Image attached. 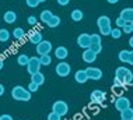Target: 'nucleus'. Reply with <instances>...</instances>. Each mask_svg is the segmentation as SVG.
<instances>
[{
    "mask_svg": "<svg viewBox=\"0 0 133 120\" xmlns=\"http://www.w3.org/2000/svg\"><path fill=\"white\" fill-rule=\"evenodd\" d=\"M11 96H13V99L21 101V102H28V101H31V92H30L27 88L21 87V85L13 87V89H11Z\"/></svg>",
    "mask_w": 133,
    "mask_h": 120,
    "instance_id": "f257e3e1",
    "label": "nucleus"
},
{
    "mask_svg": "<svg viewBox=\"0 0 133 120\" xmlns=\"http://www.w3.org/2000/svg\"><path fill=\"white\" fill-rule=\"evenodd\" d=\"M97 25H98L99 34H101L102 36L111 34V30H112V27H111V18L108 17V16H101V17H98V20H97Z\"/></svg>",
    "mask_w": 133,
    "mask_h": 120,
    "instance_id": "f03ea898",
    "label": "nucleus"
},
{
    "mask_svg": "<svg viewBox=\"0 0 133 120\" xmlns=\"http://www.w3.org/2000/svg\"><path fill=\"white\" fill-rule=\"evenodd\" d=\"M52 112H55L59 116H64L69 112V105H67L64 101H56L55 103L52 105Z\"/></svg>",
    "mask_w": 133,
    "mask_h": 120,
    "instance_id": "7ed1b4c3",
    "label": "nucleus"
},
{
    "mask_svg": "<svg viewBox=\"0 0 133 120\" xmlns=\"http://www.w3.org/2000/svg\"><path fill=\"white\" fill-rule=\"evenodd\" d=\"M41 67L42 66H41V61H39V57H30L28 64H27V70L31 75L38 73V71H41Z\"/></svg>",
    "mask_w": 133,
    "mask_h": 120,
    "instance_id": "20e7f679",
    "label": "nucleus"
},
{
    "mask_svg": "<svg viewBox=\"0 0 133 120\" xmlns=\"http://www.w3.org/2000/svg\"><path fill=\"white\" fill-rule=\"evenodd\" d=\"M90 49L92 52L98 54L102 50V43H101V35L99 34H92L91 35V43H90Z\"/></svg>",
    "mask_w": 133,
    "mask_h": 120,
    "instance_id": "39448f33",
    "label": "nucleus"
},
{
    "mask_svg": "<svg viewBox=\"0 0 133 120\" xmlns=\"http://www.w3.org/2000/svg\"><path fill=\"white\" fill-rule=\"evenodd\" d=\"M55 71H56V74L59 75V77H67V75L70 74V71H71V67H70L69 63H66V61L62 60V61H60V63L56 66Z\"/></svg>",
    "mask_w": 133,
    "mask_h": 120,
    "instance_id": "423d86ee",
    "label": "nucleus"
},
{
    "mask_svg": "<svg viewBox=\"0 0 133 120\" xmlns=\"http://www.w3.org/2000/svg\"><path fill=\"white\" fill-rule=\"evenodd\" d=\"M35 50H37V53L39 56H42V54H49L52 50V43L49 41H41L37 46H35Z\"/></svg>",
    "mask_w": 133,
    "mask_h": 120,
    "instance_id": "0eeeda50",
    "label": "nucleus"
},
{
    "mask_svg": "<svg viewBox=\"0 0 133 120\" xmlns=\"http://www.w3.org/2000/svg\"><path fill=\"white\" fill-rule=\"evenodd\" d=\"M114 106H115V109H116L118 112H122V110H125V109L130 108V101H129L126 96H119V98L115 99Z\"/></svg>",
    "mask_w": 133,
    "mask_h": 120,
    "instance_id": "6e6552de",
    "label": "nucleus"
},
{
    "mask_svg": "<svg viewBox=\"0 0 133 120\" xmlns=\"http://www.w3.org/2000/svg\"><path fill=\"white\" fill-rule=\"evenodd\" d=\"M85 73H87V77L88 80H101L102 78V70L101 68H97V67H87L85 68Z\"/></svg>",
    "mask_w": 133,
    "mask_h": 120,
    "instance_id": "1a4fd4ad",
    "label": "nucleus"
},
{
    "mask_svg": "<svg viewBox=\"0 0 133 120\" xmlns=\"http://www.w3.org/2000/svg\"><path fill=\"white\" fill-rule=\"evenodd\" d=\"M90 99H91L92 103H102L104 101H105V92L101 91V89H95V91L91 92Z\"/></svg>",
    "mask_w": 133,
    "mask_h": 120,
    "instance_id": "9d476101",
    "label": "nucleus"
},
{
    "mask_svg": "<svg viewBox=\"0 0 133 120\" xmlns=\"http://www.w3.org/2000/svg\"><path fill=\"white\" fill-rule=\"evenodd\" d=\"M90 43H91V35L90 34H80V36L77 38V45L83 49L90 48Z\"/></svg>",
    "mask_w": 133,
    "mask_h": 120,
    "instance_id": "9b49d317",
    "label": "nucleus"
},
{
    "mask_svg": "<svg viewBox=\"0 0 133 120\" xmlns=\"http://www.w3.org/2000/svg\"><path fill=\"white\" fill-rule=\"evenodd\" d=\"M81 56H83V60H84L85 63H94L97 60V56H98V54L95 52H92L90 48H87V49H84V52H83Z\"/></svg>",
    "mask_w": 133,
    "mask_h": 120,
    "instance_id": "f8f14e48",
    "label": "nucleus"
},
{
    "mask_svg": "<svg viewBox=\"0 0 133 120\" xmlns=\"http://www.w3.org/2000/svg\"><path fill=\"white\" fill-rule=\"evenodd\" d=\"M126 23H133V9L132 7H128V9H123L121 11V16Z\"/></svg>",
    "mask_w": 133,
    "mask_h": 120,
    "instance_id": "ddd939ff",
    "label": "nucleus"
},
{
    "mask_svg": "<svg viewBox=\"0 0 133 120\" xmlns=\"http://www.w3.org/2000/svg\"><path fill=\"white\" fill-rule=\"evenodd\" d=\"M69 56V52H67V49L64 48V46H57L55 49V57L59 60H64L66 57Z\"/></svg>",
    "mask_w": 133,
    "mask_h": 120,
    "instance_id": "4468645a",
    "label": "nucleus"
},
{
    "mask_svg": "<svg viewBox=\"0 0 133 120\" xmlns=\"http://www.w3.org/2000/svg\"><path fill=\"white\" fill-rule=\"evenodd\" d=\"M74 80H76V82H78V84H84V82H87L88 81V77H87V73H85V70L76 71V74H74Z\"/></svg>",
    "mask_w": 133,
    "mask_h": 120,
    "instance_id": "2eb2a0df",
    "label": "nucleus"
},
{
    "mask_svg": "<svg viewBox=\"0 0 133 120\" xmlns=\"http://www.w3.org/2000/svg\"><path fill=\"white\" fill-rule=\"evenodd\" d=\"M3 20H4L6 24H13L17 21V14L13 11V10H9V11L4 13V16H3Z\"/></svg>",
    "mask_w": 133,
    "mask_h": 120,
    "instance_id": "dca6fc26",
    "label": "nucleus"
},
{
    "mask_svg": "<svg viewBox=\"0 0 133 120\" xmlns=\"http://www.w3.org/2000/svg\"><path fill=\"white\" fill-rule=\"evenodd\" d=\"M128 71H129V68L125 67V66H123V67H118L116 70H115V78L123 82V78H125V75H126Z\"/></svg>",
    "mask_w": 133,
    "mask_h": 120,
    "instance_id": "f3484780",
    "label": "nucleus"
},
{
    "mask_svg": "<svg viewBox=\"0 0 133 120\" xmlns=\"http://www.w3.org/2000/svg\"><path fill=\"white\" fill-rule=\"evenodd\" d=\"M31 81L35 82L37 85H42L45 82V75L42 74L41 71H38V73H35V74L31 75Z\"/></svg>",
    "mask_w": 133,
    "mask_h": 120,
    "instance_id": "a211bd4d",
    "label": "nucleus"
},
{
    "mask_svg": "<svg viewBox=\"0 0 133 120\" xmlns=\"http://www.w3.org/2000/svg\"><path fill=\"white\" fill-rule=\"evenodd\" d=\"M41 41H44V39H42V34L39 31H35V32H31L30 34V42L32 45H38Z\"/></svg>",
    "mask_w": 133,
    "mask_h": 120,
    "instance_id": "6ab92c4d",
    "label": "nucleus"
},
{
    "mask_svg": "<svg viewBox=\"0 0 133 120\" xmlns=\"http://www.w3.org/2000/svg\"><path fill=\"white\" fill-rule=\"evenodd\" d=\"M24 36H25V31L23 30V28L17 27L13 30V38L17 39V41H21V39H24Z\"/></svg>",
    "mask_w": 133,
    "mask_h": 120,
    "instance_id": "aec40b11",
    "label": "nucleus"
},
{
    "mask_svg": "<svg viewBox=\"0 0 133 120\" xmlns=\"http://www.w3.org/2000/svg\"><path fill=\"white\" fill-rule=\"evenodd\" d=\"M83 17H84V14H83V11H81V10H78V9L73 10L71 14H70V18L73 21H76V23H80V21L83 20Z\"/></svg>",
    "mask_w": 133,
    "mask_h": 120,
    "instance_id": "412c9836",
    "label": "nucleus"
},
{
    "mask_svg": "<svg viewBox=\"0 0 133 120\" xmlns=\"http://www.w3.org/2000/svg\"><path fill=\"white\" fill-rule=\"evenodd\" d=\"M53 17V14H52V11L51 10H44V11H41V16H39V20L42 21L44 24H46L49 20Z\"/></svg>",
    "mask_w": 133,
    "mask_h": 120,
    "instance_id": "4be33fe9",
    "label": "nucleus"
},
{
    "mask_svg": "<svg viewBox=\"0 0 133 120\" xmlns=\"http://www.w3.org/2000/svg\"><path fill=\"white\" fill-rule=\"evenodd\" d=\"M121 119L122 120H133V109L128 108L121 112Z\"/></svg>",
    "mask_w": 133,
    "mask_h": 120,
    "instance_id": "5701e85b",
    "label": "nucleus"
},
{
    "mask_svg": "<svg viewBox=\"0 0 133 120\" xmlns=\"http://www.w3.org/2000/svg\"><path fill=\"white\" fill-rule=\"evenodd\" d=\"M28 60H30V56L25 54V53H21V54H18V57H17V63H18L20 66H23V67H27Z\"/></svg>",
    "mask_w": 133,
    "mask_h": 120,
    "instance_id": "b1692460",
    "label": "nucleus"
},
{
    "mask_svg": "<svg viewBox=\"0 0 133 120\" xmlns=\"http://www.w3.org/2000/svg\"><path fill=\"white\" fill-rule=\"evenodd\" d=\"M10 36H11V34H10L9 30L0 28V42H7L10 39Z\"/></svg>",
    "mask_w": 133,
    "mask_h": 120,
    "instance_id": "393cba45",
    "label": "nucleus"
},
{
    "mask_svg": "<svg viewBox=\"0 0 133 120\" xmlns=\"http://www.w3.org/2000/svg\"><path fill=\"white\" fill-rule=\"evenodd\" d=\"M59 24H60V18L57 17V16H53L51 20L46 23V27H49V28H56Z\"/></svg>",
    "mask_w": 133,
    "mask_h": 120,
    "instance_id": "a878e982",
    "label": "nucleus"
},
{
    "mask_svg": "<svg viewBox=\"0 0 133 120\" xmlns=\"http://www.w3.org/2000/svg\"><path fill=\"white\" fill-rule=\"evenodd\" d=\"M39 61H41V66H49L52 63V57L49 54H42L39 57Z\"/></svg>",
    "mask_w": 133,
    "mask_h": 120,
    "instance_id": "bb28decb",
    "label": "nucleus"
},
{
    "mask_svg": "<svg viewBox=\"0 0 133 120\" xmlns=\"http://www.w3.org/2000/svg\"><path fill=\"white\" fill-rule=\"evenodd\" d=\"M133 82V73L129 70L126 73V75H125V78H123V87H126V85H130Z\"/></svg>",
    "mask_w": 133,
    "mask_h": 120,
    "instance_id": "cd10ccee",
    "label": "nucleus"
},
{
    "mask_svg": "<svg viewBox=\"0 0 133 120\" xmlns=\"http://www.w3.org/2000/svg\"><path fill=\"white\" fill-rule=\"evenodd\" d=\"M122 34H123V32H122V30H121V28H112V30H111V36H112V38L114 39H119L121 38V36H122Z\"/></svg>",
    "mask_w": 133,
    "mask_h": 120,
    "instance_id": "c85d7f7f",
    "label": "nucleus"
},
{
    "mask_svg": "<svg viewBox=\"0 0 133 120\" xmlns=\"http://www.w3.org/2000/svg\"><path fill=\"white\" fill-rule=\"evenodd\" d=\"M128 56H129V50H121L119 54H118V57H119V60L122 61V63H126L128 61Z\"/></svg>",
    "mask_w": 133,
    "mask_h": 120,
    "instance_id": "c756f323",
    "label": "nucleus"
},
{
    "mask_svg": "<svg viewBox=\"0 0 133 120\" xmlns=\"http://www.w3.org/2000/svg\"><path fill=\"white\" fill-rule=\"evenodd\" d=\"M27 6L31 7V9H35V7L39 6V0H25Z\"/></svg>",
    "mask_w": 133,
    "mask_h": 120,
    "instance_id": "7c9ffc66",
    "label": "nucleus"
},
{
    "mask_svg": "<svg viewBox=\"0 0 133 120\" xmlns=\"http://www.w3.org/2000/svg\"><path fill=\"white\" fill-rule=\"evenodd\" d=\"M38 88H39V85H37V84H35V82H30V84H28V91H30V92L32 94V92H37V91H38Z\"/></svg>",
    "mask_w": 133,
    "mask_h": 120,
    "instance_id": "2f4dec72",
    "label": "nucleus"
},
{
    "mask_svg": "<svg viewBox=\"0 0 133 120\" xmlns=\"http://www.w3.org/2000/svg\"><path fill=\"white\" fill-rule=\"evenodd\" d=\"M122 30V32H123V34H132V27H130V23H126L123 25V27L121 28Z\"/></svg>",
    "mask_w": 133,
    "mask_h": 120,
    "instance_id": "473e14b6",
    "label": "nucleus"
},
{
    "mask_svg": "<svg viewBox=\"0 0 133 120\" xmlns=\"http://www.w3.org/2000/svg\"><path fill=\"white\" fill-rule=\"evenodd\" d=\"M27 23L30 24V25H37L38 24V18L35 17V16H30L27 18Z\"/></svg>",
    "mask_w": 133,
    "mask_h": 120,
    "instance_id": "72a5a7b5",
    "label": "nucleus"
},
{
    "mask_svg": "<svg viewBox=\"0 0 133 120\" xmlns=\"http://www.w3.org/2000/svg\"><path fill=\"white\" fill-rule=\"evenodd\" d=\"M62 119V116H59L57 113H55V112H51V113L48 115V120H60Z\"/></svg>",
    "mask_w": 133,
    "mask_h": 120,
    "instance_id": "f704fd0d",
    "label": "nucleus"
},
{
    "mask_svg": "<svg viewBox=\"0 0 133 120\" xmlns=\"http://www.w3.org/2000/svg\"><path fill=\"white\" fill-rule=\"evenodd\" d=\"M115 23H116V27H118V28H122V27H123L125 24H126V21H125V20H123V18H122V17H118Z\"/></svg>",
    "mask_w": 133,
    "mask_h": 120,
    "instance_id": "c9c22d12",
    "label": "nucleus"
},
{
    "mask_svg": "<svg viewBox=\"0 0 133 120\" xmlns=\"http://www.w3.org/2000/svg\"><path fill=\"white\" fill-rule=\"evenodd\" d=\"M128 64H130V66H133V50H129V56H128Z\"/></svg>",
    "mask_w": 133,
    "mask_h": 120,
    "instance_id": "e433bc0d",
    "label": "nucleus"
},
{
    "mask_svg": "<svg viewBox=\"0 0 133 120\" xmlns=\"http://www.w3.org/2000/svg\"><path fill=\"white\" fill-rule=\"evenodd\" d=\"M56 2H57L59 6H67L70 3V0H56Z\"/></svg>",
    "mask_w": 133,
    "mask_h": 120,
    "instance_id": "4c0bfd02",
    "label": "nucleus"
},
{
    "mask_svg": "<svg viewBox=\"0 0 133 120\" xmlns=\"http://www.w3.org/2000/svg\"><path fill=\"white\" fill-rule=\"evenodd\" d=\"M0 120H13V117L10 115H2L0 116Z\"/></svg>",
    "mask_w": 133,
    "mask_h": 120,
    "instance_id": "58836bf2",
    "label": "nucleus"
},
{
    "mask_svg": "<svg viewBox=\"0 0 133 120\" xmlns=\"http://www.w3.org/2000/svg\"><path fill=\"white\" fill-rule=\"evenodd\" d=\"M3 94H4V87H3L2 84H0V96H2Z\"/></svg>",
    "mask_w": 133,
    "mask_h": 120,
    "instance_id": "ea45409f",
    "label": "nucleus"
},
{
    "mask_svg": "<svg viewBox=\"0 0 133 120\" xmlns=\"http://www.w3.org/2000/svg\"><path fill=\"white\" fill-rule=\"evenodd\" d=\"M108 3H111V4H116L118 2H119V0H107Z\"/></svg>",
    "mask_w": 133,
    "mask_h": 120,
    "instance_id": "a19ab883",
    "label": "nucleus"
},
{
    "mask_svg": "<svg viewBox=\"0 0 133 120\" xmlns=\"http://www.w3.org/2000/svg\"><path fill=\"white\" fill-rule=\"evenodd\" d=\"M129 45H130V48L133 49V36H130V39H129Z\"/></svg>",
    "mask_w": 133,
    "mask_h": 120,
    "instance_id": "79ce46f5",
    "label": "nucleus"
},
{
    "mask_svg": "<svg viewBox=\"0 0 133 120\" xmlns=\"http://www.w3.org/2000/svg\"><path fill=\"white\" fill-rule=\"evenodd\" d=\"M3 67H4V61H3L2 59H0V70H2Z\"/></svg>",
    "mask_w": 133,
    "mask_h": 120,
    "instance_id": "37998d69",
    "label": "nucleus"
},
{
    "mask_svg": "<svg viewBox=\"0 0 133 120\" xmlns=\"http://www.w3.org/2000/svg\"><path fill=\"white\" fill-rule=\"evenodd\" d=\"M130 27H132V32H133V23H130Z\"/></svg>",
    "mask_w": 133,
    "mask_h": 120,
    "instance_id": "c03bdc74",
    "label": "nucleus"
},
{
    "mask_svg": "<svg viewBox=\"0 0 133 120\" xmlns=\"http://www.w3.org/2000/svg\"><path fill=\"white\" fill-rule=\"evenodd\" d=\"M44 2H46V0H39V3H44Z\"/></svg>",
    "mask_w": 133,
    "mask_h": 120,
    "instance_id": "a18cd8bd",
    "label": "nucleus"
},
{
    "mask_svg": "<svg viewBox=\"0 0 133 120\" xmlns=\"http://www.w3.org/2000/svg\"><path fill=\"white\" fill-rule=\"evenodd\" d=\"M121 120H122V119H121Z\"/></svg>",
    "mask_w": 133,
    "mask_h": 120,
    "instance_id": "49530a36",
    "label": "nucleus"
}]
</instances>
